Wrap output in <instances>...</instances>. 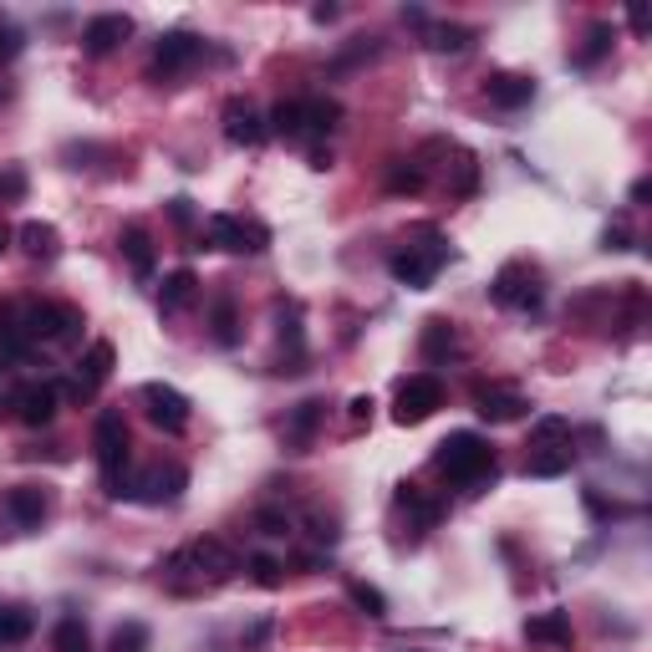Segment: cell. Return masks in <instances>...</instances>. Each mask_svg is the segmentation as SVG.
<instances>
[{
  "mask_svg": "<svg viewBox=\"0 0 652 652\" xmlns=\"http://www.w3.org/2000/svg\"><path fill=\"white\" fill-rule=\"evenodd\" d=\"M235 571H241V560L229 556V546L225 541H214V535H200V541L179 546L173 556H163V566H159L163 586H169L173 597H200V591H214V586H225Z\"/></svg>",
  "mask_w": 652,
  "mask_h": 652,
  "instance_id": "6da1fadb",
  "label": "cell"
},
{
  "mask_svg": "<svg viewBox=\"0 0 652 652\" xmlns=\"http://www.w3.org/2000/svg\"><path fill=\"white\" fill-rule=\"evenodd\" d=\"M434 469H439L443 480L474 490V484L494 480V449H490V439L474 434V428H459V434H449V439L434 449Z\"/></svg>",
  "mask_w": 652,
  "mask_h": 652,
  "instance_id": "7a4b0ae2",
  "label": "cell"
},
{
  "mask_svg": "<svg viewBox=\"0 0 652 652\" xmlns=\"http://www.w3.org/2000/svg\"><path fill=\"white\" fill-rule=\"evenodd\" d=\"M443 260H449V245H443L439 229H418L408 245H398V250L387 255V270H393V280L408 286V291H428L434 276L443 270Z\"/></svg>",
  "mask_w": 652,
  "mask_h": 652,
  "instance_id": "3957f363",
  "label": "cell"
},
{
  "mask_svg": "<svg viewBox=\"0 0 652 652\" xmlns=\"http://www.w3.org/2000/svg\"><path fill=\"white\" fill-rule=\"evenodd\" d=\"M93 449H97V469H103V490L113 500L128 494V480H122V469H128V424H122V413H97V428H93Z\"/></svg>",
  "mask_w": 652,
  "mask_h": 652,
  "instance_id": "277c9868",
  "label": "cell"
},
{
  "mask_svg": "<svg viewBox=\"0 0 652 652\" xmlns=\"http://www.w3.org/2000/svg\"><path fill=\"white\" fill-rule=\"evenodd\" d=\"M439 408H443V383L439 377H428V373L403 377L398 393H393V424H403V428L428 424Z\"/></svg>",
  "mask_w": 652,
  "mask_h": 652,
  "instance_id": "5b68a950",
  "label": "cell"
},
{
  "mask_svg": "<svg viewBox=\"0 0 652 652\" xmlns=\"http://www.w3.org/2000/svg\"><path fill=\"white\" fill-rule=\"evenodd\" d=\"M541 270L531 266V260H510V266H500V276L490 280V301L505 311H535L541 307Z\"/></svg>",
  "mask_w": 652,
  "mask_h": 652,
  "instance_id": "8992f818",
  "label": "cell"
},
{
  "mask_svg": "<svg viewBox=\"0 0 652 652\" xmlns=\"http://www.w3.org/2000/svg\"><path fill=\"white\" fill-rule=\"evenodd\" d=\"M204 241L225 255H260L270 245V229L255 225V220H241V214H210L204 220Z\"/></svg>",
  "mask_w": 652,
  "mask_h": 652,
  "instance_id": "52a82bcc",
  "label": "cell"
},
{
  "mask_svg": "<svg viewBox=\"0 0 652 652\" xmlns=\"http://www.w3.org/2000/svg\"><path fill=\"white\" fill-rule=\"evenodd\" d=\"M21 317H26L31 342H72L82 327V311L62 307V301H31V307H21Z\"/></svg>",
  "mask_w": 652,
  "mask_h": 652,
  "instance_id": "ba28073f",
  "label": "cell"
},
{
  "mask_svg": "<svg viewBox=\"0 0 652 652\" xmlns=\"http://www.w3.org/2000/svg\"><path fill=\"white\" fill-rule=\"evenodd\" d=\"M138 403H143L148 424L163 428V434H184L189 428V398L169 383H143L138 387Z\"/></svg>",
  "mask_w": 652,
  "mask_h": 652,
  "instance_id": "9c48e42d",
  "label": "cell"
},
{
  "mask_svg": "<svg viewBox=\"0 0 652 652\" xmlns=\"http://www.w3.org/2000/svg\"><path fill=\"white\" fill-rule=\"evenodd\" d=\"M200 36L194 31H169V36H159V46H153V67H148V77L153 82H169L179 77V72H189L194 62H200Z\"/></svg>",
  "mask_w": 652,
  "mask_h": 652,
  "instance_id": "30bf717a",
  "label": "cell"
},
{
  "mask_svg": "<svg viewBox=\"0 0 652 652\" xmlns=\"http://www.w3.org/2000/svg\"><path fill=\"white\" fill-rule=\"evenodd\" d=\"M15 418L26 428H46L56 418V408H62V387L56 383H26V387H15V398H11Z\"/></svg>",
  "mask_w": 652,
  "mask_h": 652,
  "instance_id": "8fae6325",
  "label": "cell"
},
{
  "mask_svg": "<svg viewBox=\"0 0 652 652\" xmlns=\"http://www.w3.org/2000/svg\"><path fill=\"white\" fill-rule=\"evenodd\" d=\"M184 484H189V469H179V464H153L138 484H128V494H138L143 505H173V500L184 494Z\"/></svg>",
  "mask_w": 652,
  "mask_h": 652,
  "instance_id": "7c38bea8",
  "label": "cell"
},
{
  "mask_svg": "<svg viewBox=\"0 0 652 652\" xmlns=\"http://www.w3.org/2000/svg\"><path fill=\"white\" fill-rule=\"evenodd\" d=\"M321 424H327V403L307 398V403H296L291 408V418H286V428H280V439H286V449L291 453H307L311 443H317Z\"/></svg>",
  "mask_w": 652,
  "mask_h": 652,
  "instance_id": "4fadbf2b",
  "label": "cell"
},
{
  "mask_svg": "<svg viewBox=\"0 0 652 652\" xmlns=\"http://www.w3.org/2000/svg\"><path fill=\"white\" fill-rule=\"evenodd\" d=\"M113 367H118V352H113V342H93L87 352H82V362H77V383H72V398H93L97 387L113 377Z\"/></svg>",
  "mask_w": 652,
  "mask_h": 652,
  "instance_id": "5bb4252c",
  "label": "cell"
},
{
  "mask_svg": "<svg viewBox=\"0 0 652 652\" xmlns=\"http://www.w3.org/2000/svg\"><path fill=\"white\" fill-rule=\"evenodd\" d=\"M474 413H480L484 424H515V418H525L531 413V403L520 398L515 387H474Z\"/></svg>",
  "mask_w": 652,
  "mask_h": 652,
  "instance_id": "9a60e30c",
  "label": "cell"
},
{
  "mask_svg": "<svg viewBox=\"0 0 652 652\" xmlns=\"http://www.w3.org/2000/svg\"><path fill=\"white\" fill-rule=\"evenodd\" d=\"M133 36V21H128V15H93V21H87V31H82V52L87 56H107V52H118L122 41Z\"/></svg>",
  "mask_w": 652,
  "mask_h": 652,
  "instance_id": "2e32d148",
  "label": "cell"
},
{
  "mask_svg": "<svg viewBox=\"0 0 652 652\" xmlns=\"http://www.w3.org/2000/svg\"><path fill=\"white\" fill-rule=\"evenodd\" d=\"M266 118H260V113H255L250 103H245V97H235V103H225V138L235 148H260L266 143Z\"/></svg>",
  "mask_w": 652,
  "mask_h": 652,
  "instance_id": "e0dca14e",
  "label": "cell"
},
{
  "mask_svg": "<svg viewBox=\"0 0 652 652\" xmlns=\"http://www.w3.org/2000/svg\"><path fill=\"white\" fill-rule=\"evenodd\" d=\"M6 510H11L15 525L41 531V520L52 515V494L41 490V484H15V490H6Z\"/></svg>",
  "mask_w": 652,
  "mask_h": 652,
  "instance_id": "ac0fdd59",
  "label": "cell"
},
{
  "mask_svg": "<svg viewBox=\"0 0 652 652\" xmlns=\"http://www.w3.org/2000/svg\"><path fill=\"white\" fill-rule=\"evenodd\" d=\"M31 332H26V317L15 301H0V357L11 362H31Z\"/></svg>",
  "mask_w": 652,
  "mask_h": 652,
  "instance_id": "d6986e66",
  "label": "cell"
},
{
  "mask_svg": "<svg viewBox=\"0 0 652 652\" xmlns=\"http://www.w3.org/2000/svg\"><path fill=\"white\" fill-rule=\"evenodd\" d=\"M484 97H490L494 107L515 113V107H525L535 97V77H520V72H490V77H484Z\"/></svg>",
  "mask_w": 652,
  "mask_h": 652,
  "instance_id": "ffe728a7",
  "label": "cell"
},
{
  "mask_svg": "<svg viewBox=\"0 0 652 652\" xmlns=\"http://www.w3.org/2000/svg\"><path fill=\"white\" fill-rule=\"evenodd\" d=\"M571 612H535L531 622H525V642H535V648H556L566 652L571 648Z\"/></svg>",
  "mask_w": 652,
  "mask_h": 652,
  "instance_id": "44dd1931",
  "label": "cell"
},
{
  "mask_svg": "<svg viewBox=\"0 0 652 652\" xmlns=\"http://www.w3.org/2000/svg\"><path fill=\"white\" fill-rule=\"evenodd\" d=\"M571 439H551V443H535L531 459H525V474L531 480H556V474H566L571 469Z\"/></svg>",
  "mask_w": 652,
  "mask_h": 652,
  "instance_id": "7402d4cb",
  "label": "cell"
},
{
  "mask_svg": "<svg viewBox=\"0 0 652 652\" xmlns=\"http://www.w3.org/2000/svg\"><path fill=\"white\" fill-rule=\"evenodd\" d=\"M194 296H200V276H194V270H173L159 286V311L163 317H179V311L194 307Z\"/></svg>",
  "mask_w": 652,
  "mask_h": 652,
  "instance_id": "603a6c76",
  "label": "cell"
},
{
  "mask_svg": "<svg viewBox=\"0 0 652 652\" xmlns=\"http://www.w3.org/2000/svg\"><path fill=\"white\" fill-rule=\"evenodd\" d=\"M15 241H21L26 260H56V255H62V235H56V225H46V220H26V225L15 229Z\"/></svg>",
  "mask_w": 652,
  "mask_h": 652,
  "instance_id": "cb8c5ba5",
  "label": "cell"
},
{
  "mask_svg": "<svg viewBox=\"0 0 652 652\" xmlns=\"http://www.w3.org/2000/svg\"><path fill=\"white\" fill-rule=\"evenodd\" d=\"M118 245H122V260H128V270H133L138 280L153 276V235H148L143 225H128Z\"/></svg>",
  "mask_w": 652,
  "mask_h": 652,
  "instance_id": "d4e9b609",
  "label": "cell"
},
{
  "mask_svg": "<svg viewBox=\"0 0 652 652\" xmlns=\"http://www.w3.org/2000/svg\"><path fill=\"white\" fill-rule=\"evenodd\" d=\"M398 510H408L424 531H428V525H439V515H443V505L424 490V484H398Z\"/></svg>",
  "mask_w": 652,
  "mask_h": 652,
  "instance_id": "484cf974",
  "label": "cell"
},
{
  "mask_svg": "<svg viewBox=\"0 0 652 652\" xmlns=\"http://www.w3.org/2000/svg\"><path fill=\"white\" fill-rule=\"evenodd\" d=\"M301 113H307V133H317V138H327L342 122V103L336 97H307Z\"/></svg>",
  "mask_w": 652,
  "mask_h": 652,
  "instance_id": "4316f807",
  "label": "cell"
},
{
  "mask_svg": "<svg viewBox=\"0 0 652 652\" xmlns=\"http://www.w3.org/2000/svg\"><path fill=\"white\" fill-rule=\"evenodd\" d=\"M424 357L428 362H439V357H449L453 346H459V336H453V321H443V317H434V321H424Z\"/></svg>",
  "mask_w": 652,
  "mask_h": 652,
  "instance_id": "83f0119b",
  "label": "cell"
},
{
  "mask_svg": "<svg viewBox=\"0 0 652 652\" xmlns=\"http://www.w3.org/2000/svg\"><path fill=\"white\" fill-rule=\"evenodd\" d=\"M266 128L270 133H280V138H307V113H301V103H276L270 107V118H266Z\"/></svg>",
  "mask_w": 652,
  "mask_h": 652,
  "instance_id": "f1b7e54d",
  "label": "cell"
},
{
  "mask_svg": "<svg viewBox=\"0 0 652 652\" xmlns=\"http://www.w3.org/2000/svg\"><path fill=\"white\" fill-rule=\"evenodd\" d=\"M383 184H387V194H418V189L428 184V173L418 169L413 159H393V163H387V179H383Z\"/></svg>",
  "mask_w": 652,
  "mask_h": 652,
  "instance_id": "f546056e",
  "label": "cell"
},
{
  "mask_svg": "<svg viewBox=\"0 0 652 652\" xmlns=\"http://www.w3.org/2000/svg\"><path fill=\"white\" fill-rule=\"evenodd\" d=\"M210 327H214L210 336H214L220 346H235V342H241V311H235V301H229V296H220V301H214Z\"/></svg>",
  "mask_w": 652,
  "mask_h": 652,
  "instance_id": "4dcf8cb0",
  "label": "cell"
},
{
  "mask_svg": "<svg viewBox=\"0 0 652 652\" xmlns=\"http://www.w3.org/2000/svg\"><path fill=\"white\" fill-rule=\"evenodd\" d=\"M612 41H617V31L607 26V21H591V26H586V41H581V52H576V62H581V67H597L601 56L612 52Z\"/></svg>",
  "mask_w": 652,
  "mask_h": 652,
  "instance_id": "1f68e13d",
  "label": "cell"
},
{
  "mask_svg": "<svg viewBox=\"0 0 652 652\" xmlns=\"http://www.w3.org/2000/svg\"><path fill=\"white\" fill-rule=\"evenodd\" d=\"M449 189L459 194V200H469V194L480 189V159H474V153H464V148H453V179H449Z\"/></svg>",
  "mask_w": 652,
  "mask_h": 652,
  "instance_id": "d6a6232c",
  "label": "cell"
},
{
  "mask_svg": "<svg viewBox=\"0 0 652 652\" xmlns=\"http://www.w3.org/2000/svg\"><path fill=\"white\" fill-rule=\"evenodd\" d=\"M424 36L434 52H469V46H474V31L469 26H428Z\"/></svg>",
  "mask_w": 652,
  "mask_h": 652,
  "instance_id": "836d02e7",
  "label": "cell"
},
{
  "mask_svg": "<svg viewBox=\"0 0 652 652\" xmlns=\"http://www.w3.org/2000/svg\"><path fill=\"white\" fill-rule=\"evenodd\" d=\"M52 648L56 652H93V642H87V627H82L77 617H62L52 632Z\"/></svg>",
  "mask_w": 652,
  "mask_h": 652,
  "instance_id": "e575fe53",
  "label": "cell"
},
{
  "mask_svg": "<svg viewBox=\"0 0 652 652\" xmlns=\"http://www.w3.org/2000/svg\"><path fill=\"white\" fill-rule=\"evenodd\" d=\"M31 632V617L21 612V607H0V648L6 642H21Z\"/></svg>",
  "mask_w": 652,
  "mask_h": 652,
  "instance_id": "d590c367",
  "label": "cell"
},
{
  "mask_svg": "<svg viewBox=\"0 0 652 652\" xmlns=\"http://www.w3.org/2000/svg\"><path fill=\"white\" fill-rule=\"evenodd\" d=\"M113 652H148V627L143 622H122L113 632Z\"/></svg>",
  "mask_w": 652,
  "mask_h": 652,
  "instance_id": "8d00e7d4",
  "label": "cell"
},
{
  "mask_svg": "<svg viewBox=\"0 0 652 652\" xmlns=\"http://www.w3.org/2000/svg\"><path fill=\"white\" fill-rule=\"evenodd\" d=\"M352 601H357L367 617H387V597L377 591V586H367V581H352Z\"/></svg>",
  "mask_w": 652,
  "mask_h": 652,
  "instance_id": "74e56055",
  "label": "cell"
},
{
  "mask_svg": "<svg viewBox=\"0 0 652 652\" xmlns=\"http://www.w3.org/2000/svg\"><path fill=\"white\" fill-rule=\"evenodd\" d=\"M250 576H255V586L276 591V586H280V560H270V556H250Z\"/></svg>",
  "mask_w": 652,
  "mask_h": 652,
  "instance_id": "f35d334b",
  "label": "cell"
},
{
  "mask_svg": "<svg viewBox=\"0 0 652 652\" xmlns=\"http://www.w3.org/2000/svg\"><path fill=\"white\" fill-rule=\"evenodd\" d=\"M21 194H26V173L6 169V173H0V200H21Z\"/></svg>",
  "mask_w": 652,
  "mask_h": 652,
  "instance_id": "ab89813d",
  "label": "cell"
},
{
  "mask_svg": "<svg viewBox=\"0 0 652 652\" xmlns=\"http://www.w3.org/2000/svg\"><path fill=\"white\" fill-rule=\"evenodd\" d=\"M255 525H260V535H286V531H291V520L280 515V510H260Z\"/></svg>",
  "mask_w": 652,
  "mask_h": 652,
  "instance_id": "60d3db41",
  "label": "cell"
},
{
  "mask_svg": "<svg viewBox=\"0 0 652 652\" xmlns=\"http://www.w3.org/2000/svg\"><path fill=\"white\" fill-rule=\"evenodd\" d=\"M311 541L332 546V541H336V520L332 515H311Z\"/></svg>",
  "mask_w": 652,
  "mask_h": 652,
  "instance_id": "b9f144b4",
  "label": "cell"
},
{
  "mask_svg": "<svg viewBox=\"0 0 652 652\" xmlns=\"http://www.w3.org/2000/svg\"><path fill=\"white\" fill-rule=\"evenodd\" d=\"M21 52V31H11V26H0V62H11V56Z\"/></svg>",
  "mask_w": 652,
  "mask_h": 652,
  "instance_id": "7bdbcfd3",
  "label": "cell"
},
{
  "mask_svg": "<svg viewBox=\"0 0 652 652\" xmlns=\"http://www.w3.org/2000/svg\"><path fill=\"white\" fill-rule=\"evenodd\" d=\"M346 413H352V424H367V418H373V398H367V393H357V398L346 403Z\"/></svg>",
  "mask_w": 652,
  "mask_h": 652,
  "instance_id": "ee69618b",
  "label": "cell"
},
{
  "mask_svg": "<svg viewBox=\"0 0 652 652\" xmlns=\"http://www.w3.org/2000/svg\"><path fill=\"white\" fill-rule=\"evenodd\" d=\"M627 26L638 31V36H648V11H642V6H632V11H627Z\"/></svg>",
  "mask_w": 652,
  "mask_h": 652,
  "instance_id": "f6af8a7d",
  "label": "cell"
},
{
  "mask_svg": "<svg viewBox=\"0 0 652 652\" xmlns=\"http://www.w3.org/2000/svg\"><path fill=\"white\" fill-rule=\"evenodd\" d=\"M607 250H627V229L622 225H607Z\"/></svg>",
  "mask_w": 652,
  "mask_h": 652,
  "instance_id": "bcb514c9",
  "label": "cell"
},
{
  "mask_svg": "<svg viewBox=\"0 0 652 652\" xmlns=\"http://www.w3.org/2000/svg\"><path fill=\"white\" fill-rule=\"evenodd\" d=\"M169 214H173V225H189V220H194V214H189V200H173Z\"/></svg>",
  "mask_w": 652,
  "mask_h": 652,
  "instance_id": "7dc6e473",
  "label": "cell"
},
{
  "mask_svg": "<svg viewBox=\"0 0 652 652\" xmlns=\"http://www.w3.org/2000/svg\"><path fill=\"white\" fill-rule=\"evenodd\" d=\"M266 632H270V622H255V627H250V638H245V642H250V648H260V642H266Z\"/></svg>",
  "mask_w": 652,
  "mask_h": 652,
  "instance_id": "c3c4849f",
  "label": "cell"
},
{
  "mask_svg": "<svg viewBox=\"0 0 652 652\" xmlns=\"http://www.w3.org/2000/svg\"><path fill=\"white\" fill-rule=\"evenodd\" d=\"M648 194H652V184H648V179H638V184H632V204H642Z\"/></svg>",
  "mask_w": 652,
  "mask_h": 652,
  "instance_id": "681fc988",
  "label": "cell"
},
{
  "mask_svg": "<svg viewBox=\"0 0 652 652\" xmlns=\"http://www.w3.org/2000/svg\"><path fill=\"white\" fill-rule=\"evenodd\" d=\"M6 250H11V229L0 225V255H6Z\"/></svg>",
  "mask_w": 652,
  "mask_h": 652,
  "instance_id": "f907efd6",
  "label": "cell"
}]
</instances>
